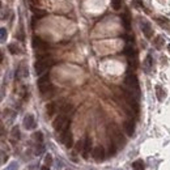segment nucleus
Returning <instances> with one entry per match:
<instances>
[{
	"label": "nucleus",
	"instance_id": "f257e3e1",
	"mask_svg": "<svg viewBox=\"0 0 170 170\" xmlns=\"http://www.w3.org/2000/svg\"><path fill=\"white\" fill-rule=\"evenodd\" d=\"M124 84L127 85L128 90L132 92L135 96L139 98L140 97V85H139V80H137L136 75H132V73H128L124 78Z\"/></svg>",
	"mask_w": 170,
	"mask_h": 170
},
{
	"label": "nucleus",
	"instance_id": "f03ea898",
	"mask_svg": "<svg viewBox=\"0 0 170 170\" xmlns=\"http://www.w3.org/2000/svg\"><path fill=\"white\" fill-rule=\"evenodd\" d=\"M52 59L48 58V56H39L37 59V62H35L34 64V68H35V73L37 75H42L43 72H46L48 70V68L52 65Z\"/></svg>",
	"mask_w": 170,
	"mask_h": 170
},
{
	"label": "nucleus",
	"instance_id": "7ed1b4c3",
	"mask_svg": "<svg viewBox=\"0 0 170 170\" xmlns=\"http://www.w3.org/2000/svg\"><path fill=\"white\" fill-rule=\"evenodd\" d=\"M70 124H71L70 119H68L64 114H60V115L56 117V119L54 120L52 126H54V130L56 131V132L62 133V132H64V131L70 130Z\"/></svg>",
	"mask_w": 170,
	"mask_h": 170
},
{
	"label": "nucleus",
	"instance_id": "20e7f679",
	"mask_svg": "<svg viewBox=\"0 0 170 170\" xmlns=\"http://www.w3.org/2000/svg\"><path fill=\"white\" fill-rule=\"evenodd\" d=\"M111 140L117 144L118 148H124V145H126V139H124L120 130L118 128L115 124L111 126Z\"/></svg>",
	"mask_w": 170,
	"mask_h": 170
},
{
	"label": "nucleus",
	"instance_id": "39448f33",
	"mask_svg": "<svg viewBox=\"0 0 170 170\" xmlns=\"http://www.w3.org/2000/svg\"><path fill=\"white\" fill-rule=\"evenodd\" d=\"M38 88H39V92H41L42 94H46V93H48V92L52 90L54 86H52L48 75H43V76H41L38 78Z\"/></svg>",
	"mask_w": 170,
	"mask_h": 170
},
{
	"label": "nucleus",
	"instance_id": "423d86ee",
	"mask_svg": "<svg viewBox=\"0 0 170 170\" xmlns=\"http://www.w3.org/2000/svg\"><path fill=\"white\" fill-rule=\"evenodd\" d=\"M139 24H140V28H141V30L144 33V35H145L148 39H150L153 37V29H152V26H150V24L148 21H147L145 18H141L140 17L139 18Z\"/></svg>",
	"mask_w": 170,
	"mask_h": 170
},
{
	"label": "nucleus",
	"instance_id": "0eeeda50",
	"mask_svg": "<svg viewBox=\"0 0 170 170\" xmlns=\"http://www.w3.org/2000/svg\"><path fill=\"white\" fill-rule=\"evenodd\" d=\"M60 141L63 143L67 148H72V147H73V137H72V133L70 130L60 133Z\"/></svg>",
	"mask_w": 170,
	"mask_h": 170
},
{
	"label": "nucleus",
	"instance_id": "6e6552de",
	"mask_svg": "<svg viewBox=\"0 0 170 170\" xmlns=\"http://www.w3.org/2000/svg\"><path fill=\"white\" fill-rule=\"evenodd\" d=\"M90 147H92V140L89 136H85L84 140H83V150H81V153H83V157L85 160L89 158V153H90Z\"/></svg>",
	"mask_w": 170,
	"mask_h": 170
},
{
	"label": "nucleus",
	"instance_id": "1a4fd4ad",
	"mask_svg": "<svg viewBox=\"0 0 170 170\" xmlns=\"http://www.w3.org/2000/svg\"><path fill=\"white\" fill-rule=\"evenodd\" d=\"M32 45H33V47L35 48V50H39V51H42V50H46V48L48 47V45H47V42H45L43 39H42L41 37H33V41H32Z\"/></svg>",
	"mask_w": 170,
	"mask_h": 170
},
{
	"label": "nucleus",
	"instance_id": "9d476101",
	"mask_svg": "<svg viewBox=\"0 0 170 170\" xmlns=\"http://www.w3.org/2000/svg\"><path fill=\"white\" fill-rule=\"evenodd\" d=\"M92 156H93V158L96 160V161H98V162L103 161V160H105V149H103V147H101V145L94 147L93 152H92Z\"/></svg>",
	"mask_w": 170,
	"mask_h": 170
},
{
	"label": "nucleus",
	"instance_id": "9b49d317",
	"mask_svg": "<svg viewBox=\"0 0 170 170\" xmlns=\"http://www.w3.org/2000/svg\"><path fill=\"white\" fill-rule=\"evenodd\" d=\"M155 21L161 26L162 29H165V30L170 32V20L168 17H163V16H156L155 17Z\"/></svg>",
	"mask_w": 170,
	"mask_h": 170
},
{
	"label": "nucleus",
	"instance_id": "f8f14e48",
	"mask_svg": "<svg viewBox=\"0 0 170 170\" xmlns=\"http://www.w3.org/2000/svg\"><path fill=\"white\" fill-rule=\"evenodd\" d=\"M24 127L26 130H34L37 127V123H35V119L32 114H28L24 118Z\"/></svg>",
	"mask_w": 170,
	"mask_h": 170
},
{
	"label": "nucleus",
	"instance_id": "ddd939ff",
	"mask_svg": "<svg viewBox=\"0 0 170 170\" xmlns=\"http://www.w3.org/2000/svg\"><path fill=\"white\" fill-rule=\"evenodd\" d=\"M123 128L124 132H126L127 136H133L135 133V124H133V120H126L123 123Z\"/></svg>",
	"mask_w": 170,
	"mask_h": 170
},
{
	"label": "nucleus",
	"instance_id": "4468645a",
	"mask_svg": "<svg viewBox=\"0 0 170 170\" xmlns=\"http://www.w3.org/2000/svg\"><path fill=\"white\" fill-rule=\"evenodd\" d=\"M120 20H122V22H123L124 29H126V30H130V28H131V18H130L128 13H123V15L120 16Z\"/></svg>",
	"mask_w": 170,
	"mask_h": 170
},
{
	"label": "nucleus",
	"instance_id": "2eb2a0df",
	"mask_svg": "<svg viewBox=\"0 0 170 170\" xmlns=\"http://www.w3.org/2000/svg\"><path fill=\"white\" fill-rule=\"evenodd\" d=\"M55 111H56V105L54 102L47 103V106H46V114H47V117H52L55 114Z\"/></svg>",
	"mask_w": 170,
	"mask_h": 170
},
{
	"label": "nucleus",
	"instance_id": "dca6fc26",
	"mask_svg": "<svg viewBox=\"0 0 170 170\" xmlns=\"http://www.w3.org/2000/svg\"><path fill=\"white\" fill-rule=\"evenodd\" d=\"M132 169L133 170H144L145 169V165H144L143 160H136V161L132 162Z\"/></svg>",
	"mask_w": 170,
	"mask_h": 170
},
{
	"label": "nucleus",
	"instance_id": "f3484780",
	"mask_svg": "<svg viewBox=\"0 0 170 170\" xmlns=\"http://www.w3.org/2000/svg\"><path fill=\"white\" fill-rule=\"evenodd\" d=\"M156 94H157V98H158V101H163V98H165V90L162 89L161 85H157L156 86Z\"/></svg>",
	"mask_w": 170,
	"mask_h": 170
},
{
	"label": "nucleus",
	"instance_id": "a211bd4d",
	"mask_svg": "<svg viewBox=\"0 0 170 170\" xmlns=\"http://www.w3.org/2000/svg\"><path fill=\"white\" fill-rule=\"evenodd\" d=\"M32 11H33V13L35 15V17H38V18L45 17V16L47 15V12H46V11H43V9H39V8H37V7H33Z\"/></svg>",
	"mask_w": 170,
	"mask_h": 170
},
{
	"label": "nucleus",
	"instance_id": "6ab92c4d",
	"mask_svg": "<svg viewBox=\"0 0 170 170\" xmlns=\"http://www.w3.org/2000/svg\"><path fill=\"white\" fill-rule=\"evenodd\" d=\"M163 45H165V39H163V37H161V35L156 37V39H155V46H156L157 50H161V48L163 47Z\"/></svg>",
	"mask_w": 170,
	"mask_h": 170
},
{
	"label": "nucleus",
	"instance_id": "aec40b11",
	"mask_svg": "<svg viewBox=\"0 0 170 170\" xmlns=\"http://www.w3.org/2000/svg\"><path fill=\"white\" fill-rule=\"evenodd\" d=\"M11 139H12V141H13V143L17 141V140L20 139V130H18V127H13V128H12Z\"/></svg>",
	"mask_w": 170,
	"mask_h": 170
},
{
	"label": "nucleus",
	"instance_id": "412c9836",
	"mask_svg": "<svg viewBox=\"0 0 170 170\" xmlns=\"http://www.w3.org/2000/svg\"><path fill=\"white\" fill-rule=\"evenodd\" d=\"M145 70L147 71H149L150 68H152V65H153V59H152V55L150 54H148L147 55V58H145Z\"/></svg>",
	"mask_w": 170,
	"mask_h": 170
},
{
	"label": "nucleus",
	"instance_id": "4be33fe9",
	"mask_svg": "<svg viewBox=\"0 0 170 170\" xmlns=\"http://www.w3.org/2000/svg\"><path fill=\"white\" fill-rule=\"evenodd\" d=\"M117 153V144L111 140L109 144V156H114Z\"/></svg>",
	"mask_w": 170,
	"mask_h": 170
},
{
	"label": "nucleus",
	"instance_id": "5701e85b",
	"mask_svg": "<svg viewBox=\"0 0 170 170\" xmlns=\"http://www.w3.org/2000/svg\"><path fill=\"white\" fill-rule=\"evenodd\" d=\"M111 5L115 11H119L122 8V0H111Z\"/></svg>",
	"mask_w": 170,
	"mask_h": 170
},
{
	"label": "nucleus",
	"instance_id": "b1692460",
	"mask_svg": "<svg viewBox=\"0 0 170 170\" xmlns=\"http://www.w3.org/2000/svg\"><path fill=\"white\" fill-rule=\"evenodd\" d=\"M8 50L11 51V54H13V55L20 54V48H18L16 45H9V46H8Z\"/></svg>",
	"mask_w": 170,
	"mask_h": 170
},
{
	"label": "nucleus",
	"instance_id": "393cba45",
	"mask_svg": "<svg viewBox=\"0 0 170 170\" xmlns=\"http://www.w3.org/2000/svg\"><path fill=\"white\" fill-rule=\"evenodd\" d=\"M34 139H35V141L37 143H43V135H42V132H35L34 133Z\"/></svg>",
	"mask_w": 170,
	"mask_h": 170
},
{
	"label": "nucleus",
	"instance_id": "a878e982",
	"mask_svg": "<svg viewBox=\"0 0 170 170\" xmlns=\"http://www.w3.org/2000/svg\"><path fill=\"white\" fill-rule=\"evenodd\" d=\"M132 5L135 8H144V4L141 0H132Z\"/></svg>",
	"mask_w": 170,
	"mask_h": 170
},
{
	"label": "nucleus",
	"instance_id": "bb28decb",
	"mask_svg": "<svg viewBox=\"0 0 170 170\" xmlns=\"http://www.w3.org/2000/svg\"><path fill=\"white\" fill-rule=\"evenodd\" d=\"M71 109H72V106H71L70 103H67V105H64V106L62 107V111H63V113H68Z\"/></svg>",
	"mask_w": 170,
	"mask_h": 170
},
{
	"label": "nucleus",
	"instance_id": "cd10ccee",
	"mask_svg": "<svg viewBox=\"0 0 170 170\" xmlns=\"http://www.w3.org/2000/svg\"><path fill=\"white\" fill-rule=\"evenodd\" d=\"M45 162H46V165H48V166H50V163L52 162V157H51V155H47V156H46Z\"/></svg>",
	"mask_w": 170,
	"mask_h": 170
},
{
	"label": "nucleus",
	"instance_id": "c85d7f7f",
	"mask_svg": "<svg viewBox=\"0 0 170 170\" xmlns=\"http://www.w3.org/2000/svg\"><path fill=\"white\" fill-rule=\"evenodd\" d=\"M76 150H77V152L83 150V141H77V144H76Z\"/></svg>",
	"mask_w": 170,
	"mask_h": 170
},
{
	"label": "nucleus",
	"instance_id": "c756f323",
	"mask_svg": "<svg viewBox=\"0 0 170 170\" xmlns=\"http://www.w3.org/2000/svg\"><path fill=\"white\" fill-rule=\"evenodd\" d=\"M7 170H17V163H16V162H12L11 165H9V168L7 169Z\"/></svg>",
	"mask_w": 170,
	"mask_h": 170
},
{
	"label": "nucleus",
	"instance_id": "7c9ffc66",
	"mask_svg": "<svg viewBox=\"0 0 170 170\" xmlns=\"http://www.w3.org/2000/svg\"><path fill=\"white\" fill-rule=\"evenodd\" d=\"M7 158H8V156H7V155H5L4 152H1V163H5Z\"/></svg>",
	"mask_w": 170,
	"mask_h": 170
},
{
	"label": "nucleus",
	"instance_id": "2f4dec72",
	"mask_svg": "<svg viewBox=\"0 0 170 170\" xmlns=\"http://www.w3.org/2000/svg\"><path fill=\"white\" fill-rule=\"evenodd\" d=\"M29 1H30V3H32V5H34V7L39 5V0H29Z\"/></svg>",
	"mask_w": 170,
	"mask_h": 170
},
{
	"label": "nucleus",
	"instance_id": "473e14b6",
	"mask_svg": "<svg viewBox=\"0 0 170 170\" xmlns=\"http://www.w3.org/2000/svg\"><path fill=\"white\" fill-rule=\"evenodd\" d=\"M5 38V29H1V41H4Z\"/></svg>",
	"mask_w": 170,
	"mask_h": 170
},
{
	"label": "nucleus",
	"instance_id": "72a5a7b5",
	"mask_svg": "<svg viewBox=\"0 0 170 170\" xmlns=\"http://www.w3.org/2000/svg\"><path fill=\"white\" fill-rule=\"evenodd\" d=\"M41 170H50V166H47V165H46V166H42Z\"/></svg>",
	"mask_w": 170,
	"mask_h": 170
},
{
	"label": "nucleus",
	"instance_id": "f704fd0d",
	"mask_svg": "<svg viewBox=\"0 0 170 170\" xmlns=\"http://www.w3.org/2000/svg\"><path fill=\"white\" fill-rule=\"evenodd\" d=\"M168 50H169V51H170V45H169V46H168Z\"/></svg>",
	"mask_w": 170,
	"mask_h": 170
}]
</instances>
